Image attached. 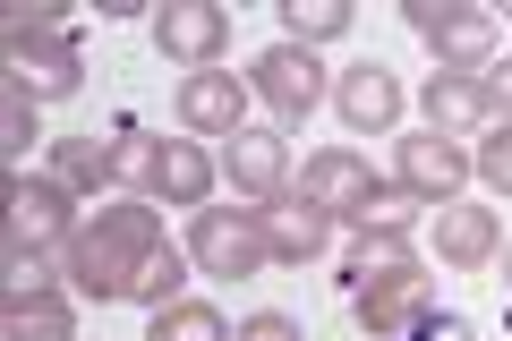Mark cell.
<instances>
[{"label": "cell", "instance_id": "obj_1", "mask_svg": "<svg viewBox=\"0 0 512 341\" xmlns=\"http://www.w3.org/2000/svg\"><path fill=\"white\" fill-rule=\"evenodd\" d=\"M163 248V214L154 197H120V205H94L77 222V239L60 248V273H69L77 299H128L137 290V265Z\"/></svg>", "mask_w": 512, "mask_h": 341}, {"label": "cell", "instance_id": "obj_2", "mask_svg": "<svg viewBox=\"0 0 512 341\" xmlns=\"http://www.w3.org/2000/svg\"><path fill=\"white\" fill-rule=\"evenodd\" d=\"M188 265L214 273V282H239V273H265V214L256 205H205L188 222Z\"/></svg>", "mask_w": 512, "mask_h": 341}, {"label": "cell", "instance_id": "obj_3", "mask_svg": "<svg viewBox=\"0 0 512 341\" xmlns=\"http://www.w3.org/2000/svg\"><path fill=\"white\" fill-rule=\"evenodd\" d=\"M402 18L436 43V69H453V77H487L495 69V18L487 9H470V0H410Z\"/></svg>", "mask_w": 512, "mask_h": 341}, {"label": "cell", "instance_id": "obj_4", "mask_svg": "<svg viewBox=\"0 0 512 341\" xmlns=\"http://www.w3.org/2000/svg\"><path fill=\"white\" fill-rule=\"evenodd\" d=\"M350 316H359L367 341H410L436 324V290H427V273H367L359 290H350Z\"/></svg>", "mask_w": 512, "mask_h": 341}, {"label": "cell", "instance_id": "obj_5", "mask_svg": "<svg viewBox=\"0 0 512 341\" xmlns=\"http://www.w3.org/2000/svg\"><path fill=\"white\" fill-rule=\"evenodd\" d=\"M248 94L274 111V120H308V111L333 94V77H325V60H316V52L274 43V52H256V60H248Z\"/></svg>", "mask_w": 512, "mask_h": 341}, {"label": "cell", "instance_id": "obj_6", "mask_svg": "<svg viewBox=\"0 0 512 341\" xmlns=\"http://www.w3.org/2000/svg\"><path fill=\"white\" fill-rule=\"evenodd\" d=\"M77 239V197H60L43 171H9V248L60 256Z\"/></svg>", "mask_w": 512, "mask_h": 341}, {"label": "cell", "instance_id": "obj_7", "mask_svg": "<svg viewBox=\"0 0 512 341\" xmlns=\"http://www.w3.org/2000/svg\"><path fill=\"white\" fill-rule=\"evenodd\" d=\"M154 52H163L171 69H222L231 18H222L214 0H163V9H154Z\"/></svg>", "mask_w": 512, "mask_h": 341}, {"label": "cell", "instance_id": "obj_8", "mask_svg": "<svg viewBox=\"0 0 512 341\" xmlns=\"http://www.w3.org/2000/svg\"><path fill=\"white\" fill-rule=\"evenodd\" d=\"M171 111H180V128L188 137H222L231 145L239 128H248V86H239V69H188L180 77V94H171Z\"/></svg>", "mask_w": 512, "mask_h": 341}, {"label": "cell", "instance_id": "obj_9", "mask_svg": "<svg viewBox=\"0 0 512 341\" xmlns=\"http://www.w3.org/2000/svg\"><path fill=\"white\" fill-rule=\"evenodd\" d=\"M470 171H478V162L461 154L453 137H436V128H410V137L393 145V180H402V188H410L419 205H453Z\"/></svg>", "mask_w": 512, "mask_h": 341}, {"label": "cell", "instance_id": "obj_10", "mask_svg": "<svg viewBox=\"0 0 512 341\" xmlns=\"http://www.w3.org/2000/svg\"><path fill=\"white\" fill-rule=\"evenodd\" d=\"M222 180H231L248 205L291 197V145H282V128H256V120H248L231 145H222Z\"/></svg>", "mask_w": 512, "mask_h": 341}, {"label": "cell", "instance_id": "obj_11", "mask_svg": "<svg viewBox=\"0 0 512 341\" xmlns=\"http://www.w3.org/2000/svg\"><path fill=\"white\" fill-rule=\"evenodd\" d=\"M291 188H299L325 222H350L367 197H376V171H367V154H350V145H325V154H308V171H299Z\"/></svg>", "mask_w": 512, "mask_h": 341}, {"label": "cell", "instance_id": "obj_12", "mask_svg": "<svg viewBox=\"0 0 512 341\" xmlns=\"http://www.w3.org/2000/svg\"><path fill=\"white\" fill-rule=\"evenodd\" d=\"M77 86H86V60H77L69 35L9 43V94H26V103H69Z\"/></svg>", "mask_w": 512, "mask_h": 341}, {"label": "cell", "instance_id": "obj_13", "mask_svg": "<svg viewBox=\"0 0 512 341\" xmlns=\"http://www.w3.org/2000/svg\"><path fill=\"white\" fill-rule=\"evenodd\" d=\"M333 111H342L359 137H393V128H402V77L384 69V60H359V69L333 77Z\"/></svg>", "mask_w": 512, "mask_h": 341}, {"label": "cell", "instance_id": "obj_14", "mask_svg": "<svg viewBox=\"0 0 512 341\" xmlns=\"http://www.w3.org/2000/svg\"><path fill=\"white\" fill-rule=\"evenodd\" d=\"M256 214H265V256H274V265H316V256L333 248V222L316 214L308 197H274V205H256Z\"/></svg>", "mask_w": 512, "mask_h": 341}, {"label": "cell", "instance_id": "obj_15", "mask_svg": "<svg viewBox=\"0 0 512 341\" xmlns=\"http://www.w3.org/2000/svg\"><path fill=\"white\" fill-rule=\"evenodd\" d=\"M419 111H427V128H436V137H487L495 128V111H487V86H478V77H453V69H436L427 77V94H419Z\"/></svg>", "mask_w": 512, "mask_h": 341}, {"label": "cell", "instance_id": "obj_16", "mask_svg": "<svg viewBox=\"0 0 512 341\" xmlns=\"http://www.w3.org/2000/svg\"><path fill=\"white\" fill-rule=\"evenodd\" d=\"M214 180H222V162L205 154L197 137H163V162H154V205H188V214H205Z\"/></svg>", "mask_w": 512, "mask_h": 341}, {"label": "cell", "instance_id": "obj_17", "mask_svg": "<svg viewBox=\"0 0 512 341\" xmlns=\"http://www.w3.org/2000/svg\"><path fill=\"white\" fill-rule=\"evenodd\" d=\"M436 256L444 265H461V273H478V265H495L504 256V231H495V214L487 205H436Z\"/></svg>", "mask_w": 512, "mask_h": 341}, {"label": "cell", "instance_id": "obj_18", "mask_svg": "<svg viewBox=\"0 0 512 341\" xmlns=\"http://www.w3.org/2000/svg\"><path fill=\"white\" fill-rule=\"evenodd\" d=\"M43 180L60 188V197L94 205L111 180V137H52V162H43Z\"/></svg>", "mask_w": 512, "mask_h": 341}, {"label": "cell", "instance_id": "obj_19", "mask_svg": "<svg viewBox=\"0 0 512 341\" xmlns=\"http://www.w3.org/2000/svg\"><path fill=\"white\" fill-rule=\"evenodd\" d=\"M0 341H77V307L60 299V290H43V299H9V307H0Z\"/></svg>", "mask_w": 512, "mask_h": 341}, {"label": "cell", "instance_id": "obj_20", "mask_svg": "<svg viewBox=\"0 0 512 341\" xmlns=\"http://www.w3.org/2000/svg\"><path fill=\"white\" fill-rule=\"evenodd\" d=\"M350 35V0H282V43L316 52V43H342Z\"/></svg>", "mask_w": 512, "mask_h": 341}, {"label": "cell", "instance_id": "obj_21", "mask_svg": "<svg viewBox=\"0 0 512 341\" xmlns=\"http://www.w3.org/2000/svg\"><path fill=\"white\" fill-rule=\"evenodd\" d=\"M419 214H427V205L410 197L402 180H376V197L350 214V231H367V239H410V222H419Z\"/></svg>", "mask_w": 512, "mask_h": 341}, {"label": "cell", "instance_id": "obj_22", "mask_svg": "<svg viewBox=\"0 0 512 341\" xmlns=\"http://www.w3.org/2000/svg\"><path fill=\"white\" fill-rule=\"evenodd\" d=\"M146 341H239V324L205 299H180V307H154V333Z\"/></svg>", "mask_w": 512, "mask_h": 341}, {"label": "cell", "instance_id": "obj_23", "mask_svg": "<svg viewBox=\"0 0 512 341\" xmlns=\"http://www.w3.org/2000/svg\"><path fill=\"white\" fill-rule=\"evenodd\" d=\"M154 162H163V137H146V128H120L111 137V180L128 197H154Z\"/></svg>", "mask_w": 512, "mask_h": 341}, {"label": "cell", "instance_id": "obj_24", "mask_svg": "<svg viewBox=\"0 0 512 341\" xmlns=\"http://www.w3.org/2000/svg\"><path fill=\"white\" fill-rule=\"evenodd\" d=\"M69 273H60V256H43V248H0V290L9 299H43V290H60Z\"/></svg>", "mask_w": 512, "mask_h": 341}, {"label": "cell", "instance_id": "obj_25", "mask_svg": "<svg viewBox=\"0 0 512 341\" xmlns=\"http://www.w3.org/2000/svg\"><path fill=\"white\" fill-rule=\"evenodd\" d=\"M180 282H188V256L163 239V248L137 265V290H128V299H137V307H180Z\"/></svg>", "mask_w": 512, "mask_h": 341}, {"label": "cell", "instance_id": "obj_26", "mask_svg": "<svg viewBox=\"0 0 512 341\" xmlns=\"http://www.w3.org/2000/svg\"><path fill=\"white\" fill-rule=\"evenodd\" d=\"M35 103L26 94H0V154H9V171H26V154H35Z\"/></svg>", "mask_w": 512, "mask_h": 341}, {"label": "cell", "instance_id": "obj_27", "mask_svg": "<svg viewBox=\"0 0 512 341\" xmlns=\"http://www.w3.org/2000/svg\"><path fill=\"white\" fill-rule=\"evenodd\" d=\"M410 265H419V256H410V239H367V231H359V256H350V273H359V282H367V273H410Z\"/></svg>", "mask_w": 512, "mask_h": 341}, {"label": "cell", "instance_id": "obj_28", "mask_svg": "<svg viewBox=\"0 0 512 341\" xmlns=\"http://www.w3.org/2000/svg\"><path fill=\"white\" fill-rule=\"evenodd\" d=\"M470 162H478V180H487L495 197H512V128H487Z\"/></svg>", "mask_w": 512, "mask_h": 341}, {"label": "cell", "instance_id": "obj_29", "mask_svg": "<svg viewBox=\"0 0 512 341\" xmlns=\"http://www.w3.org/2000/svg\"><path fill=\"white\" fill-rule=\"evenodd\" d=\"M43 35H60V9L52 0H18L9 9V43H43Z\"/></svg>", "mask_w": 512, "mask_h": 341}, {"label": "cell", "instance_id": "obj_30", "mask_svg": "<svg viewBox=\"0 0 512 341\" xmlns=\"http://www.w3.org/2000/svg\"><path fill=\"white\" fill-rule=\"evenodd\" d=\"M239 341H308V333H299V316L265 307V316H248V324H239Z\"/></svg>", "mask_w": 512, "mask_h": 341}, {"label": "cell", "instance_id": "obj_31", "mask_svg": "<svg viewBox=\"0 0 512 341\" xmlns=\"http://www.w3.org/2000/svg\"><path fill=\"white\" fill-rule=\"evenodd\" d=\"M478 86H487V111H495V128H512V60L495 52V69L478 77Z\"/></svg>", "mask_w": 512, "mask_h": 341}, {"label": "cell", "instance_id": "obj_32", "mask_svg": "<svg viewBox=\"0 0 512 341\" xmlns=\"http://www.w3.org/2000/svg\"><path fill=\"white\" fill-rule=\"evenodd\" d=\"M410 341H470V324H461V316H436L427 333H410Z\"/></svg>", "mask_w": 512, "mask_h": 341}, {"label": "cell", "instance_id": "obj_33", "mask_svg": "<svg viewBox=\"0 0 512 341\" xmlns=\"http://www.w3.org/2000/svg\"><path fill=\"white\" fill-rule=\"evenodd\" d=\"M495 265H504V282H512V239H504V256H495Z\"/></svg>", "mask_w": 512, "mask_h": 341}]
</instances>
